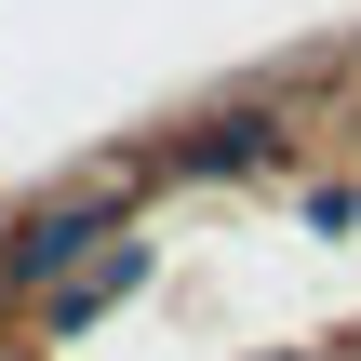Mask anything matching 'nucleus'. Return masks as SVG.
Listing matches in <instances>:
<instances>
[{
  "label": "nucleus",
  "mask_w": 361,
  "mask_h": 361,
  "mask_svg": "<svg viewBox=\"0 0 361 361\" xmlns=\"http://www.w3.org/2000/svg\"><path fill=\"white\" fill-rule=\"evenodd\" d=\"M80 241H94V214H40V228H13V255H0V268H13V281H54Z\"/></svg>",
  "instance_id": "obj_1"
}]
</instances>
